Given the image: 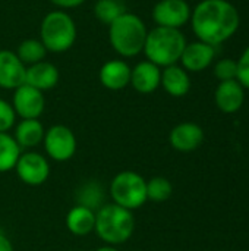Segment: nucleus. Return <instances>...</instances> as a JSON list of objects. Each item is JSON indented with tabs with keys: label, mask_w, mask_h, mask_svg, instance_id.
Masks as SVG:
<instances>
[{
	"label": "nucleus",
	"mask_w": 249,
	"mask_h": 251,
	"mask_svg": "<svg viewBox=\"0 0 249 251\" xmlns=\"http://www.w3.org/2000/svg\"><path fill=\"white\" fill-rule=\"evenodd\" d=\"M189 22L200 41L216 47L236 34L241 16L227 0H203L192 10Z\"/></svg>",
	"instance_id": "1"
},
{
	"label": "nucleus",
	"mask_w": 249,
	"mask_h": 251,
	"mask_svg": "<svg viewBox=\"0 0 249 251\" xmlns=\"http://www.w3.org/2000/svg\"><path fill=\"white\" fill-rule=\"evenodd\" d=\"M95 234L107 246H120L131 240L135 218L131 210L114 203H106L95 212Z\"/></svg>",
	"instance_id": "2"
},
{
	"label": "nucleus",
	"mask_w": 249,
	"mask_h": 251,
	"mask_svg": "<svg viewBox=\"0 0 249 251\" xmlns=\"http://www.w3.org/2000/svg\"><path fill=\"white\" fill-rule=\"evenodd\" d=\"M186 38L181 29L156 26L147 32L142 53L147 60L153 62L158 68L176 65L181 60Z\"/></svg>",
	"instance_id": "3"
},
{
	"label": "nucleus",
	"mask_w": 249,
	"mask_h": 251,
	"mask_svg": "<svg viewBox=\"0 0 249 251\" xmlns=\"http://www.w3.org/2000/svg\"><path fill=\"white\" fill-rule=\"evenodd\" d=\"M147 32L148 29L138 15L125 12L109 25V41L119 56L134 57L142 53Z\"/></svg>",
	"instance_id": "4"
},
{
	"label": "nucleus",
	"mask_w": 249,
	"mask_h": 251,
	"mask_svg": "<svg viewBox=\"0 0 249 251\" xmlns=\"http://www.w3.org/2000/svg\"><path fill=\"white\" fill-rule=\"evenodd\" d=\"M40 40L51 53H63L72 49L76 40V25L65 10L48 12L40 26Z\"/></svg>",
	"instance_id": "5"
},
{
	"label": "nucleus",
	"mask_w": 249,
	"mask_h": 251,
	"mask_svg": "<svg viewBox=\"0 0 249 251\" xmlns=\"http://www.w3.org/2000/svg\"><path fill=\"white\" fill-rule=\"evenodd\" d=\"M109 193L114 204L134 212L142 207L148 200L147 179H144L138 172L122 171L110 181Z\"/></svg>",
	"instance_id": "6"
},
{
	"label": "nucleus",
	"mask_w": 249,
	"mask_h": 251,
	"mask_svg": "<svg viewBox=\"0 0 249 251\" xmlns=\"http://www.w3.org/2000/svg\"><path fill=\"white\" fill-rule=\"evenodd\" d=\"M43 146L47 156L54 162H68L70 160L78 149V141L73 131L66 125H51L45 129Z\"/></svg>",
	"instance_id": "7"
},
{
	"label": "nucleus",
	"mask_w": 249,
	"mask_h": 251,
	"mask_svg": "<svg viewBox=\"0 0 249 251\" xmlns=\"http://www.w3.org/2000/svg\"><path fill=\"white\" fill-rule=\"evenodd\" d=\"M15 172L25 185L40 187L45 184L50 176V163L45 156L28 150L21 153L15 165Z\"/></svg>",
	"instance_id": "8"
},
{
	"label": "nucleus",
	"mask_w": 249,
	"mask_h": 251,
	"mask_svg": "<svg viewBox=\"0 0 249 251\" xmlns=\"http://www.w3.org/2000/svg\"><path fill=\"white\" fill-rule=\"evenodd\" d=\"M192 9L186 0H160L153 7V19L157 26L181 29L191 21Z\"/></svg>",
	"instance_id": "9"
},
{
	"label": "nucleus",
	"mask_w": 249,
	"mask_h": 251,
	"mask_svg": "<svg viewBox=\"0 0 249 251\" xmlns=\"http://www.w3.org/2000/svg\"><path fill=\"white\" fill-rule=\"evenodd\" d=\"M12 107L21 119H38L45 107L44 93L28 85L22 84L16 90H13Z\"/></svg>",
	"instance_id": "10"
},
{
	"label": "nucleus",
	"mask_w": 249,
	"mask_h": 251,
	"mask_svg": "<svg viewBox=\"0 0 249 251\" xmlns=\"http://www.w3.org/2000/svg\"><path fill=\"white\" fill-rule=\"evenodd\" d=\"M214 57L216 47L198 40L194 43H186L179 62L186 72H203L213 63Z\"/></svg>",
	"instance_id": "11"
},
{
	"label": "nucleus",
	"mask_w": 249,
	"mask_h": 251,
	"mask_svg": "<svg viewBox=\"0 0 249 251\" xmlns=\"http://www.w3.org/2000/svg\"><path fill=\"white\" fill-rule=\"evenodd\" d=\"M26 66L12 50H0V88L16 90L25 84Z\"/></svg>",
	"instance_id": "12"
},
{
	"label": "nucleus",
	"mask_w": 249,
	"mask_h": 251,
	"mask_svg": "<svg viewBox=\"0 0 249 251\" xmlns=\"http://www.w3.org/2000/svg\"><path fill=\"white\" fill-rule=\"evenodd\" d=\"M204 141V131L195 122L178 124L169 134L170 146L182 153H189L197 150Z\"/></svg>",
	"instance_id": "13"
},
{
	"label": "nucleus",
	"mask_w": 249,
	"mask_h": 251,
	"mask_svg": "<svg viewBox=\"0 0 249 251\" xmlns=\"http://www.w3.org/2000/svg\"><path fill=\"white\" fill-rule=\"evenodd\" d=\"M161 68L150 60H142L131 69V85L139 94H151L160 87Z\"/></svg>",
	"instance_id": "14"
},
{
	"label": "nucleus",
	"mask_w": 249,
	"mask_h": 251,
	"mask_svg": "<svg viewBox=\"0 0 249 251\" xmlns=\"http://www.w3.org/2000/svg\"><path fill=\"white\" fill-rule=\"evenodd\" d=\"M216 106L223 113H236L245 101V88L236 81H222L214 93Z\"/></svg>",
	"instance_id": "15"
},
{
	"label": "nucleus",
	"mask_w": 249,
	"mask_h": 251,
	"mask_svg": "<svg viewBox=\"0 0 249 251\" xmlns=\"http://www.w3.org/2000/svg\"><path fill=\"white\" fill-rule=\"evenodd\" d=\"M131 66L120 59L107 60L98 72L100 82L104 88L112 91L123 90L131 82Z\"/></svg>",
	"instance_id": "16"
},
{
	"label": "nucleus",
	"mask_w": 249,
	"mask_h": 251,
	"mask_svg": "<svg viewBox=\"0 0 249 251\" xmlns=\"http://www.w3.org/2000/svg\"><path fill=\"white\" fill-rule=\"evenodd\" d=\"M59 78H60V74L56 65L47 60H43V62L29 65L26 68L25 84L44 93V91L54 88L59 82Z\"/></svg>",
	"instance_id": "17"
},
{
	"label": "nucleus",
	"mask_w": 249,
	"mask_h": 251,
	"mask_svg": "<svg viewBox=\"0 0 249 251\" xmlns=\"http://www.w3.org/2000/svg\"><path fill=\"white\" fill-rule=\"evenodd\" d=\"M160 85L164 88V91L169 96L183 97L191 90V78H189V74L176 63V65L163 68Z\"/></svg>",
	"instance_id": "18"
},
{
	"label": "nucleus",
	"mask_w": 249,
	"mask_h": 251,
	"mask_svg": "<svg viewBox=\"0 0 249 251\" xmlns=\"http://www.w3.org/2000/svg\"><path fill=\"white\" fill-rule=\"evenodd\" d=\"M45 129L38 119H21L15 125L13 138L21 147V150H31L43 143Z\"/></svg>",
	"instance_id": "19"
},
{
	"label": "nucleus",
	"mask_w": 249,
	"mask_h": 251,
	"mask_svg": "<svg viewBox=\"0 0 249 251\" xmlns=\"http://www.w3.org/2000/svg\"><path fill=\"white\" fill-rule=\"evenodd\" d=\"M95 226V212L75 204L66 215V228L70 234L76 237H85L94 231Z\"/></svg>",
	"instance_id": "20"
},
{
	"label": "nucleus",
	"mask_w": 249,
	"mask_h": 251,
	"mask_svg": "<svg viewBox=\"0 0 249 251\" xmlns=\"http://www.w3.org/2000/svg\"><path fill=\"white\" fill-rule=\"evenodd\" d=\"M106 191L98 181H88L82 184L76 191V204L88 207L97 212L106 204Z\"/></svg>",
	"instance_id": "21"
},
{
	"label": "nucleus",
	"mask_w": 249,
	"mask_h": 251,
	"mask_svg": "<svg viewBox=\"0 0 249 251\" xmlns=\"http://www.w3.org/2000/svg\"><path fill=\"white\" fill-rule=\"evenodd\" d=\"M22 150L9 132H0V174L15 169Z\"/></svg>",
	"instance_id": "22"
},
{
	"label": "nucleus",
	"mask_w": 249,
	"mask_h": 251,
	"mask_svg": "<svg viewBox=\"0 0 249 251\" xmlns=\"http://www.w3.org/2000/svg\"><path fill=\"white\" fill-rule=\"evenodd\" d=\"M18 57L21 59V62L26 66L38 63L45 60V54H47V49L44 47V44L41 43V40L37 38H28L23 40L16 50Z\"/></svg>",
	"instance_id": "23"
},
{
	"label": "nucleus",
	"mask_w": 249,
	"mask_h": 251,
	"mask_svg": "<svg viewBox=\"0 0 249 251\" xmlns=\"http://www.w3.org/2000/svg\"><path fill=\"white\" fill-rule=\"evenodd\" d=\"M125 12L128 10L123 0H97L94 4L95 18L107 26L119 16H122Z\"/></svg>",
	"instance_id": "24"
},
{
	"label": "nucleus",
	"mask_w": 249,
	"mask_h": 251,
	"mask_svg": "<svg viewBox=\"0 0 249 251\" xmlns=\"http://www.w3.org/2000/svg\"><path fill=\"white\" fill-rule=\"evenodd\" d=\"M173 194L172 182L164 176H153L147 181V199L154 203H163Z\"/></svg>",
	"instance_id": "25"
},
{
	"label": "nucleus",
	"mask_w": 249,
	"mask_h": 251,
	"mask_svg": "<svg viewBox=\"0 0 249 251\" xmlns=\"http://www.w3.org/2000/svg\"><path fill=\"white\" fill-rule=\"evenodd\" d=\"M236 75H238V63H236V60H233L230 57L222 59L214 65V76L220 82L236 79Z\"/></svg>",
	"instance_id": "26"
},
{
	"label": "nucleus",
	"mask_w": 249,
	"mask_h": 251,
	"mask_svg": "<svg viewBox=\"0 0 249 251\" xmlns=\"http://www.w3.org/2000/svg\"><path fill=\"white\" fill-rule=\"evenodd\" d=\"M16 121V113L12 104L0 99V132H9Z\"/></svg>",
	"instance_id": "27"
},
{
	"label": "nucleus",
	"mask_w": 249,
	"mask_h": 251,
	"mask_svg": "<svg viewBox=\"0 0 249 251\" xmlns=\"http://www.w3.org/2000/svg\"><path fill=\"white\" fill-rule=\"evenodd\" d=\"M238 63V75L236 81L245 88L249 90V46L242 51L241 57L236 60Z\"/></svg>",
	"instance_id": "28"
},
{
	"label": "nucleus",
	"mask_w": 249,
	"mask_h": 251,
	"mask_svg": "<svg viewBox=\"0 0 249 251\" xmlns=\"http://www.w3.org/2000/svg\"><path fill=\"white\" fill-rule=\"evenodd\" d=\"M50 1L60 9H72L81 6L85 0H50Z\"/></svg>",
	"instance_id": "29"
},
{
	"label": "nucleus",
	"mask_w": 249,
	"mask_h": 251,
	"mask_svg": "<svg viewBox=\"0 0 249 251\" xmlns=\"http://www.w3.org/2000/svg\"><path fill=\"white\" fill-rule=\"evenodd\" d=\"M0 251H13L12 241L0 231Z\"/></svg>",
	"instance_id": "30"
},
{
	"label": "nucleus",
	"mask_w": 249,
	"mask_h": 251,
	"mask_svg": "<svg viewBox=\"0 0 249 251\" xmlns=\"http://www.w3.org/2000/svg\"><path fill=\"white\" fill-rule=\"evenodd\" d=\"M95 251H119V250H117L114 246H107V244H106V246H103V247L97 249Z\"/></svg>",
	"instance_id": "31"
}]
</instances>
